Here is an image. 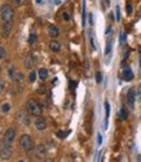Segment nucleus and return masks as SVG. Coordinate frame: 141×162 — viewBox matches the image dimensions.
Masks as SVG:
<instances>
[{"mask_svg": "<svg viewBox=\"0 0 141 162\" xmlns=\"http://www.w3.org/2000/svg\"><path fill=\"white\" fill-rule=\"evenodd\" d=\"M56 135H57L58 137H61V139H64V137H66V136L69 135V131H68V132H61V131H58V132H57Z\"/></svg>", "mask_w": 141, "mask_h": 162, "instance_id": "5701e85b", "label": "nucleus"}, {"mask_svg": "<svg viewBox=\"0 0 141 162\" xmlns=\"http://www.w3.org/2000/svg\"><path fill=\"white\" fill-rule=\"evenodd\" d=\"M126 42V34H122V38H121V43L123 44Z\"/></svg>", "mask_w": 141, "mask_h": 162, "instance_id": "473e14b6", "label": "nucleus"}, {"mask_svg": "<svg viewBox=\"0 0 141 162\" xmlns=\"http://www.w3.org/2000/svg\"><path fill=\"white\" fill-rule=\"evenodd\" d=\"M24 74L22 73H17V77H16V82H18V83H24Z\"/></svg>", "mask_w": 141, "mask_h": 162, "instance_id": "6ab92c4d", "label": "nucleus"}, {"mask_svg": "<svg viewBox=\"0 0 141 162\" xmlns=\"http://www.w3.org/2000/svg\"><path fill=\"white\" fill-rule=\"evenodd\" d=\"M0 16H2L3 22H12L13 21V9L11 8V5L4 4L0 9Z\"/></svg>", "mask_w": 141, "mask_h": 162, "instance_id": "f03ea898", "label": "nucleus"}, {"mask_svg": "<svg viewBox=\"0 0 141 162\" xmlns=\"http://www.w3.org/2000/svg\"><path fill=\"white\" fill-rule=\"evenodd\" d=\"M12 153H13L12 145H9V144H3L2 152H0V157H2V160H9V158L12 157Z\"/></svg>", "mask_w": 141, "mask_h": 162, "instance_id": "39448f33", "label": "nucleus"}, {"mask_svg": "<svg viewBox=\"0 0 141 162\" xmlns=\"http://www.w3.org/2000/svg\"><path fill=\"white\" fill-rule=\"evenodd\" d=\"M132 12V7H131V4H128L127 5V13H131Z\"/></svg>", "mask_w": 141, "mask_h": 162, "instance_id": "72a5a7b5", "label": "nucleus"}, {"mask_svg": "<svg viewBox=\"0 0 141 162\" xmlns=\"http://www.w3.org/2000/svg\"><path fill=\"white\" fill-rule=\"evenodd\" d=\"M35 127L38 128L39 131H44L47 128V122H46V119L43 118V117H39L38 115V118L35 119Z\"/></svg>", "mask_w": 141, "mask_h": 162, "instance_id": "423d86ee", "label": "nucleus"}, {"mask_svg": "<svg viewBox=\"0 0 141 162\" xmlns=\"http://www.w3.org/2000/svg\"><path fill=\"white\" fill-rule=\"evenodd\" d=\"M105 112H106V118H105V130L108 128V118H109V114H110V105L109 102H105Z\"/></svg>", "mask_w": 141, "mask_h": 162, "instance_id": "f3484780", "label": "nucleus"}, {"mask_svg": "<svg viewBox=\"0 0 141 162\" xmlns=\"http://www.w3.org/2000/svg\"><path fill=\"white\" fill-rule=\"evenodd\" d=\"M25 65H26V68L27 69H33L34 66H35V58H34V56H27V58H26V61H25Z\"/></svg>", "mask_w": 141, "mask_h": 162, "instance_id": "f8f14e48", "label": "nucleus"}, {"mask_svg": "<svg viewBox=\"0 0 141 162\" xmlns=\"http://www.w3.org/2000/svg\"><path fill=\"white\" fill-rule=\"evenodd\" d=\"M26 110H27V112L30 113L31 115H40V113H42V108H40V105L38 104V101H35V100H29V101H27Z\"/></svg>", "mask_w": 141, "mask_h": 162, "instance_id": "7ed1b4c3", "label": "nucleus"}, {"mask_svg": "<svg viewBox=\"0 0 141 162\" xmlns=\"http://www.w3.org/2000/svg\"><path fill=\"white\" fill-rule=\"evenodd\" d=\"M127 102H128L131 109L133 108V105H135V90H133V88L130 90L128 93H127Z\"/></svg>", "mask_w": 141, "mask_h": 162, "instance_id": "1a4fd4ad", "label": "nucleus"}, {"mask_svg": "<svg viewBox=\"0 0 141 162\" xmlns=\"http://www.w3.org/2000/svg\"><path fill=\"white\" fill-rule=\"evenodd\" d=\"M101 143H102V136L99 134V135H97V144L101 145Z\"/></svg>", "mask_w": 141, "mask_h": 162, "instance_id": "2f4dec72", "label": "nucleus"}, {"mask_svg": "<svg viewBox=\"0 0 141 162\" xmlns=\"http://www.w3.org/2000/svg\"><path fill=\"white\" fill-rule=\"evenodd\" d=\"M96 82H97V83H101V82H102V74H101L100 71L97 73V74H96Z\"/></svg>", "mask_w": 141, "mask_h": 162, "instance_id": "a878e982", "label": "nucleus"}, {"mask_svg": "<svg viewBox=\"0 0 141 162\" xmlns=\"http://www.w3.org/2000/svg\"><path fill=\"white\" fill-rule=\"evenodd\" d=\"M0 71H2V66H0Z\"/></svg>", "mask_w": 141, "mask_h": 162, "instance_id": "e433bc0d", "label": "nucleus"}, {"mask_svg": "<svg viewBox=\"0 0 141 162\" xmlns=\"http://www.w3.org/2000/svg\"><path fill=\"white\" fill-rule=\"evenodd\" d=\"M36 77H38V74H36L35 71H31V73H30V77H29V79H30L31 82H35V79H36Z\"/></svg>", "mask_w": 141, "mask_h": 162, "instance_id": "393cba45", "label": "nucleus"}, {"mask_svg": "<svg viewBox=\"0 0 141 162\" xmlns=\"http://www.w3.org/2000/svg\"><path fill=\"white\" fill-rule=\"evenodd\" d=\"M90 24L93 25V17H92V14H90Z\"/></svg>", "mask_w": 141, "mask_h": 162, "instance_id": "f704fd0d", "label": "nucleus"}, {"mask_svg": "<svg viewBox=\"0 0 141 162\" xmlns=\"http://www.w3.org/2000/svg\"><path fill=\"white\" fill-rule=\"evenodd\" d=\"M70 86H71V88H75L77 83H75V82H70Z\"/></svg>", "mask_w": 141, "mask_h": 162, "instance_id": "c9c22d12", "label": "nucleus"}, {"mask_svg": "<svg viewBox=\"0 0 141 162\" xmlns=\"http://www.w3.org/2000/svg\"><path fill=\"white\" fill-rule=\"evenodd\" d=\"M48 35L51 38H57L58 35H60V30H58V27L55 26V25H51L48 27Z\"/></svg>", "mask_w": 141, "mask_h": 162, "instance_id": "9d476101", "label": "nucleus"}, {"mask_svg": "<svg viewBox=\"0 0 141 162\" xmlns=\"http://www.w3.org/2000/svg\"><path fill=\"white\" fill-rule=\"evenodd\" d=\"M14 139H16V130L14 128H8L5 131V135H4V140H3V144H9L12 145Z\"/></svg>", "mask_w": 141, "mask_h": 162, "instance_id": "20e7f679", "label": "nucleus"}, {"mask_svg": "<svg viewBox=\"0 0 141 162\" xmlns=\"http://www.w3.org/2000/svg\"><path fill=\"white\" fill-rule=\"evenodd\" d=\"M122 77H123L124 80L130 82V80L133 79V73H132V70H131L130 68H124V69H123V74H122Z\"/></svg>", "mask_w": 141, "mask_h": 162, "instance_id": "9b49d317", "label": "nucleus"}, {"mask_svg": "<svg viewBox=\"0 0 141 162\" xmlns=\"http://www.w3.org/2000/svg\"><path fill=\"white\" fill-rule=\"evenodd\" d=\"M4 91V80L0 79V93H2Z\"/></svg>", "mask_w": 141, "mask_h": 162, "instance_id": "c756f323", "label": "nucleus"}, {"mask_svg": "<svg viewBox=\"0 0 141 162\" xmlns=\"http://www.w3.org/2000/svg\"><path fill=\"white\" fill-rule=\"evenodd\" d=\"M12 30V22H4V25L2 27V31H3V36L4 38H8L9 34Z\"/></svg>", "mask_w": 141, "mask_h": 162, "instance_id": "6e6552de", "label": "nucleus"}, {"mask_svg": "<svg viewBox=\"0 0 141 162\" xmlns=\"http://www.w3.org/2000/svg\"><path fill=\"white\" fill-rule=\"evenodd\" d=\"M36 42V34H30V38H29V43L33 44Z\"/></svg>", "mask_w": 141, "mask_h": 162, "instance_id": "b1692460", "label": "nucleus"}, {"mask_svg": "<svg viewBox=\"0 0 141 162\" xmlns=\"http://www.w3.org/2000/svg\"><path fill=\"white\" fill-rule=\"evenodd\" d=\"M5 56H7V51H5L3 47H0V60L5 58Z\"/></svg>", "mask_w": 141, "mask_h": 162, "instance_id": "412c9836", "label": "nucleus"}, {"mask_svg": "<svg viewBox=\"0 0 141 162\" xmlns=\"http://www.w3.org/2000/svg\"><path fill=\"white\" fill-rule=\"evenodd\" d=\"M90 40H91V46L93 49H96V46H95V39H93V34L90 33Z\"/></svg>", "mask_w": 141, "mask_h": 162, "instance_id": "bb28decb", "label": "nucleus"}, {"mask_svg": "<svg viewBox=\"0 0 141 162\" xmlns=\"http://www.w3.org/2000/svg\"><path fill=\"white\" fill-rule=\"evenodd\" d=\"M119 118H121V119H126V118H127V112H126L124 109H121V112H119Z\"/></svg>", "mask_w": 141, "mask_h": 162, "instance_id": "aec40b11", "label": "nucleus"}, {"mask_svg": "<svg viewBox=\"0 0 141 162\" xmlns=\"http://www.w3.org/2000/svg\"><path fill=\"white\" fill-rule=\"evenodd\" d=\"M8 73H9V78L12 79V80H16V77H17V70H16V68L12 65L11 68H9V70H8Z\"/></svg>", "mask_w": 141, "mask_h": 162, "instance_id": "dca6fc26", "label": "nucleus"}, {"mask_svg": "<svg viewBox=\"0 0 141 162\" xmlns=\"http://www.w3.org/2000/svg\"><path fill=\"white\" fill-rule=\"evenodd\" d=\"M17 117H18L20 122H21V123H24L25 126H29V124H30V118H29V115L24 112V110H20L18 114H17Z\"/></svg>", "mask_w": 141, "mask_h": 162, "instance_id": "0eeeda50", "label": "nucleus"}, {"mask_svg": "<svg viewBox=\"0 0 141 162\" xmlns=\"http://www.w3.org/2000/svg\"><path fill=\"white\" fill-rule=\"evenodd\" d=\"M117 21H121V12H119V7H117Z\"/></svg>", "mask_w": 141, "mask_h": 162, "instance_id": "7c9ffc66", "label": "nucleus"}, {"mask_svg": "<svg viewBox=\"0 0 141 162\" xmlns=\"http://www.w3.org/2000/svg\"><path fill=\"white\" fill-rule=\"evenodd\" d=\"M38 75H39V78H40L42 80H46V79L48 78V70H47V69H44V68L39 69Z\"/></svg>", "mask_w": 141, "mask_h": 162, "instance_id": "2eb2a0df", "label": "nucleus"}, {"mask_svg": "<svg viewBox=\"0 0 141 162\" xmlns=\"http://www.w3.org/2000/svg\"><path fill=\"white\" fill-rule=\"evenodd\" d=\"M49 48L53 51V52H60V49H61V44L58 43V42H56V40H52L51 43H49Z\"/></svg>", "mask_w": 141, "mask_h": 162, "instance_id": "ddd939ff", "label": "nucleus"}, {"mask_svg": "<svg viewBox=\"0 0 141 162\" xmlns=\"http://www.w3.org/2000/svg\"><path fill=\"white\" fill-rule=\"evenodd\" d=\"M36 154H38L39 157H44V154L47 153V149H46V146H44L43 144H40V145H38L36 146Z\"/></svg>", "mask_w": 141, "mask_h": 162, "instance_id": "4468645a", "label": "nucleus"}, {"mask_svg": "<svg viewBox=\"0 0 141 162\" xmlns=\"http://www.w3.org/2000/svg\"><path fill=\"white\" fill-rule=\"evenodd\" d=\"M62 17H64L65 21H69V20H70V16H69L68 12H64V13H62Z\"/></svg>", "mask_w": 141, "mask_h": 162, "instance_id": "c85d7f7f", "label": "nucleus"}, {"mask_svg": "<svg viewBox=\"0 0 141 162\" xmlns=\"http://www.w3.org/2000/svg\"><path fill=\"white\" fill-rule=\"evenodd\" d=\"M9 109H11V105L8 104V102H5V104L2 105V112H3V113H8Z\"/></svg>", "mask_w": 141, "mask_h": 162, "instance_id": "a211bd4d", "label": "nucleus"}, {"mask_svg": "<svg viewBox=\"0 0 141 162\" xmlns=\"http://www.w3.org/2000/svg\"><path fill=\"white\" fill-rule=\"evenodd\" d=\"M110 51H111V42H109L106 44V49H105V55H109L110 53Z\"/></svg>", "mask_w": 141, "mask_h": 162, "instance_id": "cd10ccee", "label": "nucleus"}, {"mask_svg": "<svg viewBox=\"0 0 141 162\" xmlns=\"http://www.w3.org/2000/svg\"><path fill=\"white\" fill-rule=\"evenodd\" d=\"M20 146L22 151H25L26 153H30L34 149V144L30 135H22L20 139Z\"/></svg>", "mask_w": 141, "mask_h": 162, "instance_id": "f257e3e1", "label": "nucleus"}, {"mask_svg": "<svg viewBox=\"0 0 141 162\" xmlns=\"http://www.w3.org/2000/svg\"><path fill=\"white\" fill-rule=\"evenodd\" d=\"M12 4L14 7H21L22 4H24V0H12Z\"/></svg>", "mask_w": 141, "mask_h": 162, "instance_id": "4be33fe9", "label": "nucleus"}]
</instances>
